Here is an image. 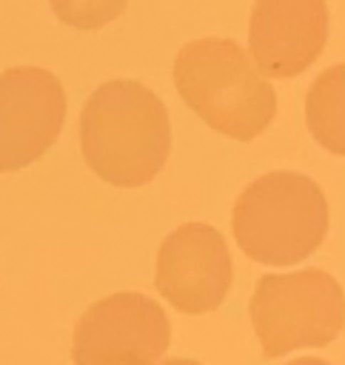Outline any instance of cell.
Segmentation results:
<instances>
[{"label":"cell","mask_w":345,"mask_h":365,"mask_svg":"<svg viewBox=\"0 0 345 365\" xmlns=\"http://www.w3.org/2000/svg\"><path fill=\"white\" fill-rule=\"evenodd\" d=\"M80 145L88 168L120 188L151 182L171 151L163 100L137 80H108L83 106Z\"/></svg>","instance_id":"cell-1"},{"label":"cell","mask_w":345,"mask_h":365,"mask_svg":"<svg viewBox=\"0 0 345 365\" xmlns=\"http://www.w3.org/2000/svg\"><path fill=\"white\" fill-rule=\"evenodd\" d=\"M174 86L200 120L240 143L262 134L277 111L271 83L257 71L248 51L225 37L182 46L174 60Z\"/></svg>","instance_id":"cell-2"},{"label":"cell","mask_w":345,"mask_h":365,"mask_svg":"<svg viewBox=\"0 0 345 365\" xmlns=\"http://www.w3.org/2000/svg\"><path fill=\"white\" fill-rule=\"evenodd\" d=\"M328 234L322 188L299 171L257 177L234 205V240L262 265H294L314 254Z\"/></svg>","instance_id":"cell-3"},{"label":"cell","mask_w":345,"mask_h":365,"mask_svg":"<svg viewBox=\"0 0 345 365\" xmlns=\"http://www.w3.org/2000/svg\"><path fill=\"white\" fill-rule=\"evenodd\" d=\"M251 322L265 356L328 345L345 322L342 288L319 268L265 274L251 297Z\"/></svg>","instance_id":"cell-4"},{"label":"cell","mask_w":345,"mask_h":365,"mask_svg":"<svg viewBox=\"0 0 345 365\" xmlns=\"http://www.w3.org/2000/svg\"><path fill=\"white\" fill-rule=\"evenodd\" d=\"M171 342L160 302L123 291L94 302L74 328V365H154Z\"/></svg>","instance_id":"cell-5"},{"label":"cell","mask_w":345,"mask_h":365,"mask_svg":"<svg viewBox=\"0 0 345 365\" xmlns=\"http://www.w3.org/2000/svg\"><path fill=\"white\" fill-rule=\"evenodd\" d=\"M66 94L60 80L37 66L0 74V171H20L40 160L60 137Z\"/></svg>","instance_id":"cell-6"},{"label":"cell","mask_w":345,"mask_h":365,"mask_svg":"<svg viewBox=\"0 0 345 365\" xmlns=\"http://www.w3.org/2000/svg\"><path fill=\"white\" fill-rule=\"evenodd\" d=\"M234 279V265L222 234L205 222H185L171 231L157 251L154 285L182 314L220 308Z\"/></svg>","instance_id":"cell-7"},{"label":"cell","mask_w":345,"mask_h":365,"mask_svg":"<svg viewBox=\"0 0 345 365\" xmlns=\"http://www.w3.org/2000/svg\"><path fill=\"white\" fill-rule=\"evenodd\" d=\"M325 37V0H257L248 57L262 77H297L319 57Z\"/></svg>","instance_id":"cell-8"},{"label":"cell","mask_w":345,"mask_h":365,"mask_svg":"<svg viewBox=\"0 0 345 365\" xmlns=\"http://www.w3.org/2000/svg\"><path fill=\"white\" fill-rule=\"evenodd\" d=\"M305 120L319 145L334 154L345 151V66L319 74L305 100Z\"/></svg>","instance_id":"cell-9"},{"label":"cell","mask_w":345,"mask_h":365,"mask_svg":"<svg viewBox=\"0 0 345 365\" xmlns=\"http://www.w3.org/2000/svg\"><path fill=\"white\" fill-rule=\"evenodd\" d=\"M125 3L128 0H51V9L66 26L91 31L117 20L125 11Z\"/></svg>","instance_id":"cell-10"},{"label":"cell","mask_w":345,"mask_h":365,"mask_svg":"<svg viewBox=\"0 0 345 365\" xmlns=\"http://www.w3.org/2000/svg\"><path fill=\"white\" fill-rule=\"evenodd\" d=\"M288 365H331V362L316 359V356H299V359H294V362H288Z\"/></svg>","instance_id":"cell-11"},{"label":"cell","mask_w":345,"mask_h":365,"mask_svg":"<svg viewBox=\"0 0 345 365\" xmlns=\"http://www.w3.org/2000/svg\"><path fill=\"white\" fill-rule=\"evenodd\" d=\"M163 365H200V362H194V359H180V356H177V359H165Z\"/></svg>","instance_id":"cell-12"}]
</instances>
